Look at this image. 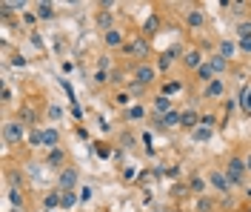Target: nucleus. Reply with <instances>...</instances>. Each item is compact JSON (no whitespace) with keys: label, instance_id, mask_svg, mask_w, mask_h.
<instances>
[{"label":"nucleus","instance_id":"obj_1","mask_svg":"<svg viewBox=\"0 0 251 212\" xmlns=\"http://www.w3.org/2000/svg\"><path fill=\"white\" fill-rule=\"evenodd\" d=\"M26 138V126L20 123V121H9L6 126H3V141L6 144H20Z\"/></svg>","mask_w":251,"mask_h":212},{"label":"nucleus","instance_id":"obj_2","mask_svg":"<svg viewBox=\"0 0 251 212\" xmlns=\"http://www.w3.org/2000/svg\"><path fill=\"white\" fill-rule=\"evenodd\" d=\"M246 172H249V169H246V161H243V158H231L228 166H226V178L231 181V183H240Z\"/></svg>","mask_w":251,"mask_h":212},{"label":"nucleus","instance_id":"obj_3","mask_svg":"<svg viewBox=\"0 0 251 212\" xmlns=\"http://www.w3.org/2000/svg\"><path fill=\"white\" fill-rule=\"evenodd\" d=\"M157 78V69L149 63H140L137 69H134V81H137V86H149V83Z\"/></svg>","mask_w":251,"mask_h":212},{"label":"nucleus","instance_id":"obj_4","mask_svg":"<svg viewBox=\"0 0 251 212\" xmlns=\"http://www.w3.org/2000/svg\"><path fill=\"white\" fill-rule=\"evenodd\" d=\"M60 186L63 189H66V192H69V189H75V183H77V172H75V169H63L60 172Z\"/></svg>","mask_w":251,"mask_h":212},{"label":"nucleus","instance_id":"obj_5","mask_svg":"<svg viewBox=\"0 0 251 212\" xmlns=\"http://www.w3.org/2000/svg\"><path fill=\"white\" fill-rule=\"evenodd\" d=\"M208 178H211V183L217 186L220 192H228V189H231V181L226 178L223 172H217V169H211V175H208Z\"/></svg>","mask_w":251,"mask_h":212},{"label":"nucleus","instance_id":"obj_6","mask_svg":"<svg viewBox=\"0 0 251 212\" xmlns=\"http://www.w3.org/2000/svg\"><path fill=\"white\" fill-rule=\"evenodd\" d=\"M186 23L191 26V29H200V26L205 23V12L203 9H191V12L186 15Z\"/></svg>","mask_w":251,"mask_h":212},{"label":"nucleus","instance_id":"obj_7","mask_svg":"<svg viewBox=\"0 0 251 212\" xmlns=\"http://www.w3.org/2000/svg\"><path fill=\"white\" fill-rule=\"evenodd\" d=\"M57 144H60V132L54 129V126H49V129H43V147H49V149H57Z\"/></svg>","mask_w":251,"mask_h":212},{"label":"nucleus","instance_id":"obj_8","mask_svg":"<svg viewBox=\"0 0 251 212\" xmlns=\"http://www.w3.org/2000/svg\"><path fill=\"white\" fill-rule=\"evenodd\" d=\"M172 112V100L166 98V95H160V98L154 100V118H163V115Z\"/></svg>","mask_w":251,"mask_h":212},{"label":"nucleus","instance_id":"obj_9","mask_svg":"<svg viewBox=\"0 0 251 212\" xmlns=\"http://www.w3.org/2000/svg\"><path fill=\"white\" fill-rule=\"evenodd\" d=\"M154 123L157 126H180V112H169V115H163V118H154Z\"/></svg>","mask_w":251,"mask_h":212},{"label":"nucleus","instance_id":"obj_10","mask_svg":"<svg viewBox=\"0 0 251 212\" xmlns=\"http://www.w3.org/2000/svg\"><path fill=\"white\" fill-rule=\"evenodd\" d=\"M103 40H106V46H111V49H114V46H123V34L117 32V29L106 32V34H103Z\"/></svg>","mask_w":251,"mask_h":212},{"label":"nucleus","instance_id":"obj_11","mask_svg":"<svg viewBox=\"0 0 251 212\" xmlns=\"http://www.w3.org/2000/svg\"><path fill=\"white\" fill-rule=\"evenodd\" d=\"M223 92H226V83L223 81H211L208 86H205V95H208V98H220Z\"/></svg>","mask_w":251,"mask_h":212},{"label":"nucleus","instance_id":"obj_12","mask_svg":"<svg viewBox=\"0 0 251 212\" xmlns=\"http://www.w3.org/2000/svg\"><path fill=\"white\" fill-rule=\"evenodd\" d=\"M197 123H200L197 112H183V115H180V126H186V129H194Z\"/></svg>","mask_w":251,"mask_h":212},{"label":"nucleus","instance_id":"obj_13","mask_svg":"<svg viewBox=\"0 0 251 212\" xmlns=\"http://www.w3.org/2000/svg\"><path fill=\"white\" fill-rule=\"evenodd\" d=\"M186 66L188 69H200V66H203V55H200L197 49H191L186 55Z\"/></svg>","mask_w":251,"mask_h":212},{"label":"nucleus","instance_id":"obj_14","mask_svg":"<svg viewBox=\"0 0 251 212\" xmlns=\"http://www.w3.org/2000/svg\"><path fill=\"white\" fill-rule=\"evenodd\" d=\"M77 198L80 195H75L72 189H69V192H60V210H72V207L77 204Z\"/></svg>","mask_w":251,"mask_h":212},{"label":"nucleus","instance_id":"obj_15","mask_svg":"<svg viewBox=\"0 0 251 212\" xmlns=\"http://www.w3.org/2000/svg\"><path fill=\"white\" fill-rule=\"evenodd\" d=\"M126 52H131V55H146V52H149V43H146V40H134V43H128V46H126Z\"/></svg>","mask_w":251,"mask_h":212},{"label":"nucleus","instance_id":"obj_16","mask_svg":"<svg viewBox=\"0 0 251 212\" xmlns=\"http://www.w3.org/2000/svg\"><path fill=\"white\" fill-rule=\"evenodd\" d=\"M234 49H237V43H234V40H223V43H220V52H217V55H223V58L228 61V58L234 55Z\"/></svg>","mask_w":251,"mask_h":212},{"label":"nucleus","instance_id":"obj_17","mask_svg":"<svg viewBox=\"0 0 251 212\" xmlns=\"http://www.w3.org/2000/svg\"><path fill=\"white\" fill-rule=\"evenodd\" d=\"M208 63H211V69H214V75H220V72H226V63H228V61H226L223 55H214Z\"/></svg>","mask_w":251,"mask_h":212},{"label":"nucleus","instance_id":"obj_18","mask_svg":"<svg viewBox=\"0 0 251 212\" xmlns=\"http://www.w3.org/2000/svg\"><path fill=\"white\" fill-rule=\"evenodd\" d=\"M197 75H200V81H214V69H211V63H203L200 69H197Z\"/></svg>","mask_w":251,"mask_h":212},{"label":"nucleus","instance_id":"obj_19","mask_svg":"<svg viewBox=\"0 0 251 212\" xmlns=\"http://www.w3.org/2000/svg\"><path fill=\"white\" fill-rule=\"evenodd\" d=\"M51 15H54V6H51V3H37V17L49 20Z\"/></svg>","mask_w":251,"mask_h":212},{"label":"nucleus","instance_id":"obj_20","mask_svg":"<svg viewBox=\"0 0 251 212\" xmlns=\"http://www.w3.org/2000/svg\"><path fill=\"white\" fill-rule=\"evenodd\" d=\"M237 34H240V40H251V20H243L237 26Z\"/></svg>","mask_w":251,"mask_h":212},{"label":"nucleus","instance_id":"obj_21","mask_svg":"<svg viewBox=\"0 0 251 212\" xmlns=\"http://www.w3.org/2000/svg\"><path fill=\"white\" fill-rule=\"evenodd\" d=\"M240 106H243V112H251V89L240 92Z\"/></svg>","mask_w":251,"mask_h":212},{"label":"nucleus","instance_id":"obj_22","mask_svg":"<svg viewBox=\"0 0 251 212\" xmlns=\"http://www.w3.org/2000/svg\"><path fill=\"white\" fill-rule=\"evenodd\" d=\"M60 207V192H51L46 195V210H57Z\"/></svg>","mask_w":251,"mask_h":212},{"label":"nucleus","instance_id":"obj_23","mask_svg":"<svg viewBox=\"0 0 251 212\" xmlns=\"http://www.w3.org/2000/svg\"><path fill=\"white\" fill-rule=\"evenodd\" d=\"M208 138H211V129L208 126H197L194 129V141H208Z\"/></svg>","mask_w":251,"mask_h":212},{"label":"nucleus","instance_id":"obj_24","mask_svg":"<svg viewBox=\"0 0 251 212\" xmlns=\"http://www.w3.org/2000/svg\"><path fill=\"white\" fill-rule=\"evenodd\" d=\"M9 201H12V204H23V195H20V189H17V186L9 189Z\"/></svg>","mask_w":251,"mask_h":212},{"label":"nucleus","instance_id":"obj_25","mask_svg":"<svg viewBox=\"0 0 251 212\" xmlns=\"http://www.w3.org/2000/svg\"><path fill=\"white\" fill-rule=\"evenodd\" d=\"M172 61H174V52H166V55L160 58V69H169V66H172Z\"/></svg>","mask_w":251,"mask_h":212},{"label":"nucleus","instance_id":"obj_26","mask_svg":"<svg viewBox=\"0 0 251 212\" xmlns=\"http://www.w3.org/2000/svg\"><path fill=\"white\" fill-rule=\"evenodd\" d=\"M100 26H106V32H111V17H109V12H103V15H100Z\"/></svg>","mask_w":251,"mask_h":212},{"label":"nucleus","instance_id":"obj_27","mask_svg":"<svg viewBox=\"0 0 251 212\" xmlns=\"http://www.w3.org/2000/svg\"><path fill=\"white\" fill-rule=\"evenodd\" d=\"M128 118H134V121L143 118V106H131V109H128Z\"/></svg>","mask_w":251,"mask_h":212},{"label":"nucleus","instance_id":"obj_28","mask_svg":"<svg viewBox=\"0 0 251 212\" xmlns=\"http://www.w3.org/2000/svg\"><path fill=\"white\" fill-rule=\"evenodd\" d=\"M94 195V189L92 186H86V189H83V192H80V201H89V198Z\"/></svg>","mask_w":251,"mask_h":212},{"label":"nucleus","instance_id":"obj_29","mask_svg":"<svg viewBox=\"0 0 251 212\" xmlns=\"http://www.w3.org/2000/svg\"><path fill=\"white\" fill-rule=\"evenodd\" d=\"M154 26H157V17L151 15V17H149V20H146V32H151V29H154Z\"/></svg>","mask_w":251,"mask_h":212},{"label":"nucleus","instance_id":"obj_30","mask_svg":"<svg viewBox=\"0 0 251 212\" xmlns=\"http://www.w3.org/2000/svg\"><path fill=\"white\" fill-rule=\"evenodd\" d=\"M211 123H214V118H211V115H203V121H200V126H208V129H211Z\"/></svg>","mask_w":251,"mask_h":212},{"label":"nucleus","instance_id":"obj_31","mask_svg":"<svg viewBox=\"0 0 251 212\" xmlns=\"http://www.w3.org/2000/svg\"><path fill=\"white\" fill-rule=\"evenodd\" d=\"M60 106H49V118H60Z\"/></svg>","mask_w":251,"mask_h":212},{"label":"nucleus","instance_id":"obj_32","mask_svg":"<svg viewBox=\"0 0 251 212\" xmlns=\"http://www.w3.org/2000/svg\"><path fill=\"white\" fill-rule=\"evenodd\" d=\"M49 161H51V163H57V161H60V149H51V155H49Z\"/></svg>","mask_w":251,"mask_h":212},{"label":"nucleus","instance_id":"obj_33","mask_svg":"<svg viewBox=\"0 0 251 212\" xmlns=\"http://www.w3.org/2000/svg\"><path fill=\"white\" fill-rule=\"evenodd\" d=\"M172 92H180V83H169L166 86V95H172Z\"/></svg>","mask_w":251,"mask_h":212},{"label":"nucleus","instance_id":"obj_34","mask_svg":"<svg viewBox=\"0 0 251 212\" xmlns=\"http://www.w3.org/2000/svg\"><path fill=\"white\" fill-rule=\"evenodd\" d=\"M237 46H240V49H243V52H251V40H240Z\"/></svg>","mask_w":251,"mask_h":212},{"label":"nucleus","instance_id":"obj_35","mask_svg":"<svg viewBox=\"0 0 251 212\" xmlns=\"http://www.w3.org/2000/svg\"><path fill=\"white\" fill-rule=\"evenodd\" d=\"M191 189H197V192H200V189H203V181L194 178V181H191Z\"/></svg>","mask_w":251,"mask_h":212},{"label":"nucleus","instance_id":"obj_36","mask_svg":"<svg viewBox=\"0 0 251 212\" xmlns=\"http://www.w3.org/2000/svg\"><path fill=\"white\" fill-rule=\"evenodd\" d=\"M246 169H249V172H251V155H249V158H246Z\"/></svg>","mask_w":251,"mask_h":212},{"label":"nucleus","instance_id":"obj_37","mask_svg":"<svg viewBox=\"0 0 251 212\" xmlns=\"http://www.w3.org/2000/svg\"><path fill=\"white\" fill-rule=\"evenodd\" d=\"M249 212H251V210H249Z\"/></svg>","mask_w":251,"mask_h":212}]
</instances>
